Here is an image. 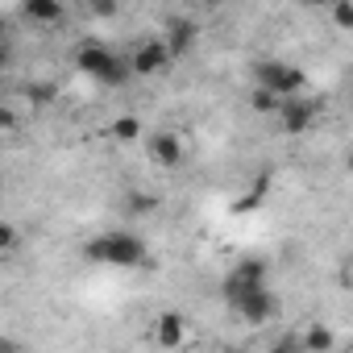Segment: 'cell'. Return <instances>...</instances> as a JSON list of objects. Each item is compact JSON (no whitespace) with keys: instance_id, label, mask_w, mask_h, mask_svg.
<instances>
[{"instance_id":"cell-1","label":"cell","mask_w":353,"mask_h":353,"mask_svg":"<svg viewBox=\"0 0 353 353\" xmlns=\"http://www.w3.org/2000/svg\"><path fill=\"white\" fill-rule=\"evenodd\" d=\"M75 67L92 83H100V88H121V83L137 79L133 75V63H129V50L121 54V50H112L108 42H96V38L75 46Z\"/></svg>"},{"instance_id":"cell-2","label":"cell","mask_w":353,"mask_h":353,"mask_svg":"<svg viewBox=\"0 0 353 353\" xmlns=\"http://www.w3.org/2000/svg\"><path fill=\"white\" fill-rule=\"evenodd\" d=\"M83 254H88L92 262H100V266L133 270V266H145L150 245H145V237H141V233H133V229H108V233L92 237V241L83 245Z\"/></svg>"},{"instance_id":"cell-3","label":"cell","mask_w":353,"mask_h":353,"mask_svg":"<svg viewBox=\"0 0 353 353\" xmlns=\"http://www.w3.org/2000/svg\"><path fill=\"white\" fill-rule=\"evenodd\" d=\"M254 83L270 88L274 96L287 100V96L307 92V71L295 67V63H287V59H258V63H254Z\"/></svg>"},{"instance_id":"cell-4","label":"cell","mask_w":353,"mask_h":353,"mask_svg":"<svg viewBox=\"0 0 353 353\" xmlns=\"http://www.w3.org/2000/svg\"><path fill=\"white\" fill-rule=\"evenodd\" d=\"M225 303L245 320V324H266L279 316V295L270 283L262 287H241V291H225Z\"/></svg>"},{"instance_id":"cell-5","label":"cell","mask_w":353,"mask_h":353,"mask_svg":"<svg viewBox=\"0 0 353 353\" xmlns=\"http://www.w3.org/2000/svg\"><path fill=\"white\" fill-rule=\"evenodd\" d=\"M129 63H133V75H137V79H154V75H162V71L174 63V54H170L166 38L158 34V38L133 42V46H129Z\"/></svg>"},{"instance_id":"cell-6","label":"cell","mask_w":353,"mask_h":353,"mask_svg":"<svg viewBox=\"0 0 353 353\" xmlns=\"http://www.w3.org/2000/svg\"><path fill=\"white\" fill-rule=\"evenodd\" d=\"M279 129L287 133V137H299V133H307L312 125H316V117H320V104L307 96V92H299V96H287L283 104H279Z\"/></svg>"},{"instance_id":"cell-7","label":"cell","mask_w":353,"mask_h":353,"mask_svg":"<svg viewBox=\"0 0 353 353\" xmlns=\"http://www.w3.org/2000/svg\"><path fill=\"white\" fill-rule=\"evenodd\" d=\"M145 158H150V166H158V170H179V166L188 162V145H183V137L174 133V129H158V133H150V141H145Z\"/></svg>"},{"instance_id":"cell-8","label":"cell","mask_w":353,"mask_h":353,"mask_svg":"<svg viewBox=\"0 0 353 353\" xmlns=\"http://www.w3.org/2000/svg\"><path fill=\"white\" fill-rule=\"evenodd\" d=\"M162 38H166V46H170L174 59H188V54L196 50V42H200V26L188 21V17H166Z\"/></svg>"},{"instance_id":"cell-9","label":"cell","mask_w":353,"mask_h":353,"mask_svg":"<svg viewBox=\"0 0 353 353\" xmlns=\"http://www.w3.org/2000/svg\"><path fill=\"white\" fill-rule=\"evenodd\" d=\"M270 283V266L262 258H241L233 262V270L225 274V291H241V287H262Z\"/></svg>"},{"instance_id":"cell-10","label":"cell","mask_w":353,"mask_h":353,"mask_svg":"<svg viewBox=\"0 0 353 353\" xmlns=\"http://www.w3.org/2000/svg\"><path fill=\"white\" fill-rule=\"evenodd\" d=\"M154 341H158L162 349H179V345L188 341V320H183L179 312H162L158 324H154Z\"/></svg>"},{"instance_id":"cell-11","label":"cell","mask_w":353,"mask_h":353,"mask_svg":"<svg viewBox=\"0 0 353 353\" xmlns=\"http://www.w3.org/2000/svg\"><path fill=\"white\" fill-rule=\"evenodd\" d=\"M21 13H26V21L50 30V26H59L67 17V5H63V0H21Z\"/></svg>"},{"instance_id":"cell-12","label":"cell","mask_w":353,"mask_h":353,"mask_svg":"<svg viewBox=\"0 0 353 353\" xmlns=\"http://www.w3.org/2000/svg\"><path fill=\"white\" fill-rule=\"evenodd\" d=\"M332 345H336V332L324 328L320 320H312V324L299 332V353H324V349H332Z\"/></svg>"},{"instance_id":"cell-13","label":"cell","mask_w":353,"mask_h":353,"mask_svg":"<svg viewBox=\"0 0 353 353\" xmlns=\"http://www.w3.org/2000/svg\"><path fill=\"white\" fill-rule=\"evenodd\" d=\"M112 141H121V145H133L137 137H141V117H133V112H121L117 121H112Z\"/></svg>"},{"instance_id":"cell-14","label":"cell","mask_w":353,"mask_h":353,"mask_svg":"<svg viewBox=\"0 0 353 353\" xmlns=\"http://www.w3.org/2000/svg\"><path fill=\"white\" fill-rule=\"evenodd\" d=\"M279 104H283V96H274L270 88H262V83H254V88H250V108H254V112L274 117V112H279Z\"/></svg>"},{"instance_id":"cell-15","label":"cell","mask_w":353,"mask_h":353,"mask_svg":"<svg viewBox=\"0 0 353 353\" xmlns=\"http://www.w3.org/2000/svg\"><path fill=\"white\" fill-rule=\"evenodd\" d=\"M324 13L332 17V26H336L341 34H353V0H332Z\"/></svg>"},{"instance_id":"cell-16","label":"cell","mask_w":353,"mask_h":353,"mask_svg":"<svg viewBox=\"0 0 353 353\" xmlns=\"http://www.w3.org/2000/svg\"><path fill=\"white\" fill-rule=\"evenodd\" d=\"M34 104H46V100H54V83H46V79H38V83H30V92H26Z\"/></svg>"},{"instance_id":"cell-17","label":"cell","mask_w":353,"mask_h":353,"mask_svg":"<svg viewBox=\"0 0 353 353\" xmlns=\"http://www.w3.org/2000/svg\"><path fill=\"white\" fill-rule=\"evenodd\" d=\"M88 13L108 21V17H117V0H88Z\"/></svg>"},{"instance_id":"cell-18","label":"cell","mask_w":353,"mask_h":353,"mask_svg":"<svg viewBox=\"0 0 353 353\" xmlns=\"http://www.w3.org/2000/svg\"><path fill=\"white\" fill-rule=\"evenodd\" d=\"M13 245H17V229H13V225H5V229H0V250L13 254Z\"/></svg>"},{"instance_id":"cell-19","label":"cell","mask_w":353,"mask_h":353,"mask_svg":"<svg viewBox=\"0 0 353 353\" xmlns=\"http://www.w3.org/2000/svg\"><path fill=\"white\" fill-rule=\"evenodd\" d=\"M295 5H303V9H328L332 0H295Z\"/></svg>"},{"instance_id":"cell-20","label":"cell","mask_w":353,"mask_h":353,"mask_svg":"<svg viewBox=\"0 0 353 353\" xmlns=\"http://www.w3.org/2000/svg\"><path fill=\"white\" fill-rule=\"evenodd\" d=\"M0 121H5V129H17V112H13V108L0 112Z\"/></svg>"},{"instance_id":"cell-21","label":"cell","mask_w":353,"mask_h":353,"mask_svg":"<svg viewBox=\"0 0 353 353\" xmlns=\"http://www.w3.org/2000/svg\"><path fill=\"white\" fill-rule=\"evenodd\" d=\"M345 283L353 287V254H349V266H345Z\"/></svg>"},{"instance_id":"cell-22","label":"cell","mask_w":353,"mask_h":353,"mask_svg":"<svg viewBox=\"0 0 353 353\" xmlns=\"http://www.w3.org/2000/svg\"><path fill=\"white\" fill-rule=\"evenodd\" d=\"M204 5H225V0H204Z\"/></svg>"}]
</instances>
